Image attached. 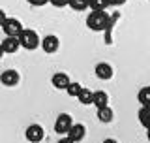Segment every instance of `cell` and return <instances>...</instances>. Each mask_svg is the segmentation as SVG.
<instances>
[{
	"label": "cell",
	"instance_id": "9c48e42d",
	"mask_svg": "<svg viewBox=\"0 0 150 143\" xmlns=\"http://www.w3.org/2000/svg\"><path fill=\"white\" fill-rule=\"evenodd\" d=\"M41 49L45 51L47 55H53V53H56L58 51V47H60V40L56 36H53V34H49V36H45L43 40H41Z\"/></svg>",
	"mask_w": 150,
	"mask_h": 143
},
{
	"label": "cell",
	"instance_id": "ac0fdd59",
	"mask_svg": "<svg viewBox=\"0 0 150 143\" xmlns=\"http://www.w3.org/2000/svg\"><path fill=\"white\" fill-rule=\"evenodd\" d=\"M137 100H139V104L141 106H148L150 104V87H143L137 92Z\"/></svg>",
	"mask_w": 150,
	"mask_h": 143
},
{
	"label": "cell",
	"instance_id": "cb8c5ba5",
	"mask_svg": "<svg viewBox=\"0 0 150 143\" xmlns=\"http://www.w3.org/2000/svg\"><path fill=\"white\" fill-rule=\"evenodd\" d=\"M56 143H73V141H71V139H69V137H68V136H64V137H60V139H58V141H56Z\"/></svg>",
	"mask_w": 150,
	"mask_h": 143
},
{
	"label": "cell",
	"instance_id": "9a60e30c",
	"mask_svg": "<svg viewBox=\"0 0 150 143\" xmlns=\"http://www.w3.org/2000/svg\"><path fill=\"white\" fill-rule=\"evenodd\" d=\"M92 92H94V90L86 89V87H83V89H81V92L77 94L79 104H83V106H92Z\"/></svg>",
	"mask_w": 150,
	"mask_h": 143
},
{
	"label": "cell",
	"instance_id": "2e32d148",
	"mask_svg": "<svg viewBox=\"0 0 150 143\" xmlns=\"http://www.w3.org/2000/svg\"><path fill=\"white\" fill-rule=\"evenodd\" d=\"M109 6H111L109 0H88V8L92 11H105Z\"/></svg>",
	"mask_w": 150,
	"mask_h": 143
},
{
	"label": "cell",
	"instance_id": "ffe728a7",
	"mask_svg": "<svg viewBox=\"0 0 150 143\" xmlns=\"http://www.w3.org/2000/svg\"><path fill=\"white\" fill-rule=\"evenodd\" d=\"M26 2L34 8H41V6H45V4H49V0H26Z\"/></svg>",
	"mask_w": 150,
	"mask_h": 143
},
{
	"label": "cell",
	"instance_id": "3957f363",
	"mask_svg": "<svg viewBox=\"0 0 150 143\" xmlns=\"http://www.w3.org/2000/svg\"><path fill=\"white\" fill-rule=\"evenodd\" d=\"M23 23L15 17H6V21L2 23V30H4V36H19L23 32Z\"/></svg>",
	"mask_w": 150,
	"mask_h": 143
},
{
	"label": "cell",
	"instance_id": "ba28073f",
	"mask_svg": "<svg viewBox=\"0 0 150 143\" xmlns=\"http://www.w3.org/2000/svg\"><path fill=\"white\" fill-rule=\"evenodd\" d=\"M94 72H96V77L101 79V81H109L115 75V70H112V66L109 62H98Z\"/></svg>",
	"mask_w": 150,
	"mask_h": 143
},
{
	"label": "cell",
	"instance_id": "4fadbf2b",
	"mask_svg": "<svg viewBox=\"0 0 150 143\" xmlns=\"http://www.w3.org/2000/svg\"><path fill=\"white\" fill-rule=\"evenodd\" d=\"M112 119H115V111H112L111 106L98 107V121H100V122H105V124H109V122H112Z\"/></svg>",
	"mask_w": 150,
	"mask_h": 143
},
{
	"label": "cell",
	"instance_id": "603a6c76",
	"mask_svg": "<svg viewBox=\"0 0 150 143\" xmlns=\"http://www.w3.org/2000/svg\"><path fill=\"white\" fill-rule=\"evenodd\" d=\"M6 17H8V15H6V11H4V9H0V26H2V23L6 21Z\"/></svg>",
	"mask_w": 150,
	"mask_h": 143
},
{
	"label": "cell",
	"instance_id": "30bf717a",
	"mask_svg": "<svg viewBox=\"0 0 150 143\" xmlns=\"http://www.w3.org/2000/svg\"><path fill=\"white\" fill-rule=\"evenodd\" d=\"M2 49H4V53H17L19 51V47H21V44H19V36H4V40H2Z\"/></svg>",
	"mask_w": 150,
	"mask_h": 143
},
{
	"label": "cell",
	"instance_id": "7c38bea8",
	"mask_svg": "<svg viewBox=\"0 0 150 143\" xmlns=\"http://www.w3.org/2000/svg\"><path fill=\"white\" fill-rule=\"evenodd\" d=\"M92 106L98 107H103V106H109V94L105 90H94L92 92Z\"/></svg>",
	"mask_w": 150,
	"mask_h": 143
},
{
	"label": "cell",
	"instance_id": "7a4b0ae2",
	"mask_svg": "<svg viewBox=\"0 0 150 143\" xmlns=\"http://www.w3.org/2000/svg\"><path fill=\"white\" fill-rule=\"evenodd\" d=\"M19 44H21L23 49L34 51V49L40 47L41 40H40V36H38L36 30H32V28H23V32L19 34Z\"/></svg>",
	"mask_w": 150,
	"mask_h": 143
},
{
	"label": "cell",
	"instance_id": "d6986e66",
	"mask_svg": "<svg viewBox=\"0 0 150 143\" xmlns=\"http://www.w3.org/2000/svg\"><path fill=\"white\" fill-rule=\"evenodd\" d=\"M68 6L71 9H75V11H84L88 8V0H69Z\"/></svg>",
	"mask_w": 150,
	"mask_h": 143
},
{
	"label": "cell",
	"instance_id": "8fae6325",
	"mask_svg": "<svg viewBox=\"0 0 150 143\" xmlns=\"http://www.w3.org/2000/svg\"><path fill=\"white\" fill-rule=\"evenodd\" d=\"M51 83H53L54 89L66 90V87L69 85V77H68V74H66V72H56L53 77H51Z\"/></svg>",
	"mask_w": 150,
	"mask_h": 143
},
{
	"label": "cell",
	"instance_id": "277c9868",
	"mask_svg": "<svg viewBox=\"0 0 150 143\" xmlns=\"http://www.w3.org/2000/svg\"><path fill=\"white\" fill-rule=\"evenodd\" d=\"M71 124H73L71 115H68V113H60V115L56 117V121H54V132L60 134V136H66L68 130L71 128Z\"/></svg>",
	"mask_w": 150,
	"mask_h": 143
},
{
	"label": "cell",
	"instance_id": "5b68a950",
	"mask_svg": "<svg viewBox=\"0 0 150 143\" xmlns=\"http://www.w3.org/2000/svg\"><path fill=\"white\" fill-rule=\"evenodd\" d=\"M25 137H26V141H30V143H41L43 137H45L43 126L41 124H30L25 132Z\"/></svg>",
	"mask_w": 150,
	"mask_h": 143
},
{
	"label": "cell",
	"instance_id": "484cf974",
	"mask_svg": "<svg viewBox=\"0 0 150 143\" xmlns=\"http://www.w3.org/2000/svg\"><path fill=\"white\" fill-rule=\"evenodd\" d=\"M4 55H6V53H4V49H2V45H0V59H2V56Z\"/></svg>",
	"mask_w": 150,
	"mask_h": 143
},
{
	"label": "cell",
	"instance_id": "d4e9b609",
	"mask_svg": "<svg viewBox=\"0 0 150 143\" xmlns=\"http://www.w3.org/2000/svg\"><path fill=\"white\" fill-rule=\"evenodd\" d=\"M103 143H118V141H116V139H112V137H107V139L103 141Z\"/></svg>",
	"mask_w": 150,
	"mask_h": 143
},
{
	"label": "cell",
	"instance_id": "44dd1931",
	"mask_svg": "<svg viewBox=\"0 0 150 143\" xmlns=\"http://www.w3.org/2000/svg\"><path fill=\"white\" fill-rule=\"evenodd\" d=\"M69 0H49V4H53L54 8H66Z\"/></svg>",
	"mask_w": 150,
	"mask_h": 143
},
{
	"label": "cell",
	"instance_id": "6da1fadb",
	"mask_svg": "<svg viewBox=\"0 0 150 143\" xmlns=\"http://www.w3.org/2000/svg\"><path fill=\"white\" fill-rule=\"evenodd\" d=\"M86 26L92 32H103L111 26V19L105 11H90L86 17Z\"/></svg>",
	"mask_w": 150,
	"mask_h": 143
},
{
	"label": "cell",
	"instance_id": "8992f818",
	"mask_svg": "<svg viewBox=\"0 0 150 143\" xmlns=\"http://www.w3.org/2000/svg\"><path fill=\"white\" fill-rule=\"evenodd\" d=\"M66 136H68L73 143H81L84 137H86V126L81 124V122H73L71 128L68 130V134H66Z\"/></svg>",
	"mask_w": 150,
	"mask_h": 143
},
{
	"label": "cell",
	"instance_id": "52a82bcc",
	"mask_svg": "<svg viewBox=\"0 0 150 143\" xmlns=\"http://www.w3.org/2000/svg\"><path fill=\"white\" fill-rule=\"evenodd\" d=\"M19 81H21V75L17 70H4L0 74V83L4 87H15V85H19Z\"/></svg>",
	"mask_w": 150,
	"mask_h": 143
},
{
	"label": "cell",
	"instance_id": "e0dca14e",
	"mask_svg": "<svg viewBox=\"0 0 150 143\" xmlns=\"http://www.w3.org/2000/svg\"><path fill=\"white\" fill-rule=\"evenodd\" d=\"M81 89H83L81 83H77V81H69V85L66 87V92H68L69 98H77V94L81 92Z\"/></svg>",
	"mask_w": 150,
	"mask_h": 143
},
{
	"label": "cell",
	"instance_id": "4316f807",
	"mask_svg": "<svg viewBox=\"0 0 150 143\" xmlns=\"http://www.w3.org/2000/svg\"><path fill=\"white\" fill-rule=\"evenodd\" d=\"M146 137H148V141H150V128H146Z\"/></svg>",
	"mask_w": 150,
	"mask_h": 143
},
{
	"label": "cell",
	"instance_id": "5bb4252c",
	"mask_svg": "<svg viewBox=\"0 0 150 143\" xmlns=\"http://www.w3.org/2000/svg\"><path fill=\"white\" fill-rule=\"evenodd\" d=\"M137 117H139V122L144 128H150V104H148V106H141Z\"/></svg>",
	"mask_w": 150,
	"mask_h": 143
},
{
	"label": "cell",
	"instance_id": "7402d4cb",
	"mask_svg": "<svg viewBox=\"0 0 150 143\" xmlns=\"http://www.w3.org/2000/svg\"><path fill=\"white\" fill-rule=\"evenodd\" d=\"M111 2V6H115V8H118V6H124L128 0H109Z\"/></svg>",
	"mask_w": 150,
	"mask_h": 143
}]
</instances>
